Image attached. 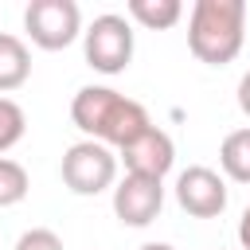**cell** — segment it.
Instances as JSON below:
<instances>
[{
	"label": "cell",
	"mask_w": 250,
	"mask_h": 250,
	"mask_svg": "<svg viewBox=\"0 0 250 250\" xmlns=\"http://www.w3.org/2000/svg\"><path fill=\"white\" fill-rule=\"evenodd\" d=\"M70 121L86 133V141H98V145H113V148H125L133 137H141L152 117L141 102L109 90V86H82L70 102Z\"/></svg>",
	"instance_id": "6da1fadb"
},
{
	"label": "cell",
	"mask_w": 250,
	"mask_h": 250,
	"mask_svg": "<svg viewBox=\"0 0 250 250\" xmlns=\"http://www.w3.org/2000/svg\"><path fill=\"white\" fill-rule=\"evenodd\" d=\"M246 39L242 0H195L188 16V47L207 66H227L238 59Z\"/></svg>",
	"instance_id": "7a4b0ae2"
},
{
	"label": "cell",
	"mask_w": 250,
	"mask_h": 250,
	"mask_svg": "<svg viewBox=\"0 0 250 250\" xmlns=\"http://www.w3.org/2000/svg\"><path fill=\"white\" fill-rule=\"evenodd\" d=\"M82 51H86V62L98 74H121L133 62V27H129V20L117 16V12L98 16L82 31Z\"/></svg>",
	"instance_id": "3957f363"
},
{
	"label": "cell",
	"mask_w": 250,
	"mask_h": 250,
	"mask_svg": "<svg viewBox=\"0 0 250 250\" xmlns=\"http://www.w3.org/2000/svg\"><path fill=\"white\" fill-rule=\"evenodd\" d=\"M23 31L43 51H62L82 35V12L74 0H31L23 8Z\"/></svg>",
	"instance_id": "277c9868"
},
{
	"label": "cell",
	"mask_w": 250,
	"mask_h": 250,
	"mask_svg": "<svg viewBox=\"0 0 250 250\" xmlns=\"http://www.w3.org/2000/svg\"><path fill=\"white\" fill-rule=\"evenodd\" d=\"M59 172L74 195H98V191L113 188V180H117V152H109L98 141H78L62 152Z\"/></svg>",
	"instance_id": "5b68a950"
},
{
	"label": "cell",
	"mask_w": 250,
	"mask_h": 250,
	"mask_svg": "<svg viewBox=\"0 0 250 250\" xmlns=\"http://www.w3.org/2000/svg\"><path fill=\"white\" fill-rule=\"evenodd\" d=\"M176 203L195 219H215L227 211V180L215 168L191 164L176 176Z\"/></svg>",
	"instance_id": "8992f818"
},
{
	"label": "cell",
	"mask_w": 250,
	"mask_h": 250,
	"mask_svg": "<svg viewBox=\"0 0 250 250\" xmlns=\"http://www.w3.org/2000/svg\"><path fill=\"white\" fill-rule=\"evenodd\" d=\"M117 156H121V164H125L129 176L164 180V176L172 172V164H176V145H172V137H168L164 129L148 125L141 137H133L125 148H117Z\"/></svg>",
	"instance_id": "52a82bcc"
},
{
	"label": "cell",
	"mask_w": 250,
	"mask_h": 250,
	"mask_svg": "<svg viewBox=\"0 0 250 250\" xmlns=\"http://www.w3.org/2000/svg\"><path fill=\"white\" fill-rule=\"evenodd\" d=\"M164 207V180H148V176H129L113 188V215L125 227H148Z\"/></svg>",
	"instance_id": "ba28073f"
},
{
	"label": "cell",
	"mask_w": 250,
	"mask_h": 250,
	"mask_svg": "<svg viewBox=\"0 0 250 250\" xmlns=\"http://www.w3.org/2000/svg\"><path fill=\"white\" fill-rule=\"evenodd\" d=\"M31 78V51L20 35L0 31V94L20 90Z\"/></svg>",
	"instance_id": "9c48e42d"
},
{
	"label": "cell",
	"mask_w": 250,
	"mask_h": 250,
	"mask_svg": "<svg viewBox=\"0 0 250 250\" xmlns=\"http://www.w3.org/2000/svg\"><path fill=\"white\" fill-rule=\"evenodd\" d=\"M125 12H129L141 27H148V31H168V27L180 23L184 4H180V0H129Z\"/></svg>",
	"instance_id": "30bf717a"
},
{
	"label": "cell",
	"mask_w": 250,
	"mask_h": 250,
	"mask_svg": "<svg viewBox=\"0 0 250 250\" xmlns=\"http://www.w3.org/2000/svg\"><path fill=\"white\" fill-rule=\"evenodd\" d=\"M219 164H223V172H227L234 184H250V125L223 137V145H219Z\"/></svg>",
	"instance_id": "8fae6325"
},
{
	"label": "cell",
	"mask_w": 250,
	"mask_h": 250,
	"mask_svg": "<svg viewBox=\"0 0 250 250\" xmlns=\"http://www.w3.org/2000/svg\"><path fill=\"white\" fill-rule=\"evenodd\" d=\"M27 188H31L27 168L12 156H0V207H16L27 195Z\"/></svg>",
	"instance_id": "7c38bea8"
},
{
	"label": "cell",
	"mask_w": 250,
	"mask_h": 250,
	"mask_svg": "<svg viewBox=\"0 0 250 250\" xmlns=\"http://www.w3.org/2000/svg\"><path fill=\"white\" fill-rule=\"evenodd\" d=\"M23 129H27L23 109H20L12 98H0V156L23 141Z\"/></svg>",
	"instance_id": "4fadbf2b"
},
{
	"label": "cell",
	"mask_w": 250,
	"mask_h": 250,
	"mask_svg": "<svg viewBox=\"0 0 250 250\" xmlns=\"http://www.w3.org/2000/svg\"><path fill=\"white\" fill-rule=\"evenodd\" d=\"M16 250H66V246H62V238H59L55 230L31 227V230H23V234L16 238Z\"/></svg>",
	"instance_id": "5bb4252c"
},
{
	"label": "cell",
	"mask_w": 250,
	"mask_h": 250,
	"mask_svg": "<svg viewBox=\"0 0 250 250\" xmlns=\"http://www.w3.org/2000/svg\"><path fill=\"white\" fill-rule=\"evenodd\" d=\"M238 109H242V113L250 117V70H246V74L238 78Z\"/></svg>",
	"instance_id": "9a60e30c"
},
{
	"label": "cell",
	"mask_w": 250,
	"mask_h": 250,
	"mask_svg": "<svg viewBox=\"0 0 250 250\" xmlns=\"http://www.w3.org/2000/svg\"><path fill=\"white\" fill-rule=\"evenodd\" d=\"M238 242H242V250H250V203H246V211L238 219Z\"/></svg>",
	"instance_id": "2e32d148"
},
{
	"label": "cell",
	"mask_w": 250,
	"mask_h": 250,
	"mask_svg": "<svg viewBox=\"0 0 250 250\" xmlns=\"http://www.w3.org/2000/svg\"><path fill=\"white\" fill-rule=\"evenodd\" d=\"M141 250H176V246H168V242H145Z\"/></svg>",
	"instance_id": "e0dca14e"
}]
</instances>
